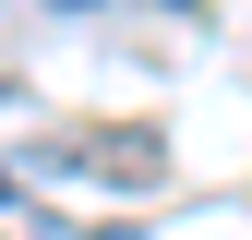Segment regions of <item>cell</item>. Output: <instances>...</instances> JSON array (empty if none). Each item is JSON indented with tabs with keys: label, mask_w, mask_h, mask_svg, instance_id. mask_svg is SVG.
I'll return each instance as SVG.
<instances>
[{
	"label": "cell",
	"mask_w": 252,
	"mask_h": 240,
	"mask_svg": "<svg viewBox=\"0 0 252 240\" xmlns=\"http://www.w3.org/2000/svg\"><path fill=\"white\" fill-rule=\"evenodd\" d=\"M72 168H96V180H120V192H144V180H168V144L144 132V120H120V132H84V144H60Z\"/></svg>",
	"instance_id": "obj_1"
},
{
	"label": "cell",
	"mask_w": 252,
	"mask_h": 240,
	"mask_svg": "<svg viewBox=\"0 0 252 240\" xmlns=\"http://www.w3.org/2000/svg\"><path fill=\"white\" fill-rule=\"evenodd\" d=\"M12 240H96L84 216H12Z\"/></svg>",
	"instance_id": "obj_2"
},
{
	"label": "cell",
	"mask_w": 252,
	"mask_h": 240,
	"mask_svg": "<svg viewBox=\"0 0 252 240\" xmlns=\"http://www.w3.org/2000/svg\"><path fill=\"white\" fill-rule=\"evenodd\" d=\"M0 216H24V204H12V168H0Z\"/></svg>",
	"instance_id": "obj_3"
},
{
	"label": "cell",
	"mask_w": 252,
	"mask_h": 240,
	"mask_svg": "<svg viewBox=\"0 0 252 240\" xmlns=\"http://www.w3.org/2000/svg\"><path fill=\"white\" fill-rule=\"evenodd\" d=\"M60 12H96V0H60Z\"/></svg>",
	"instance_id": "obj_4"
}]
</instances>
